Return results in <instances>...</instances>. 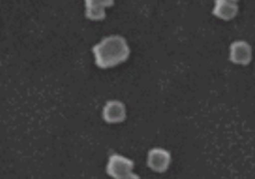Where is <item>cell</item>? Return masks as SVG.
I'll list each match as a JSON object with an SVG mask.
<instances>
[{"mask_svg":"<svg viewBox=\"0 0 255 179\" xmlns=\"http://www.w3.org/2000/svg\"><path fill=\"white\" fill-rule=\"evenodd\" d=\"M92 52L95 64L102 69H108L125 62L130 55L128 44L120 35L105 37L101 43L93 47Z\"/></svg>","mask_w":255,"mask_h":179,"instance_id":"6da1fadb","label":"cell"},{"mask_svg":"<svg viewBox=\"0 0 255 179\" xmlns=\"http://www.w3.org/2000/svg\"><path fill=\"white\" fill-rule=\"evenodd\" d=\"M133 168V161L124 156L114 154L109 159L107 165V173L115 179L138 178V176L132 172Z\"/></svg>","mask_w":255,"mask_h":179,"instance_id":"7a4b0ae2","label":"cell"},{"mask_svg":"<svg viewBox=\"0 0 255 179\" xmlns=\"http://www.w3.org/2000/svg\"><path fill=\"white\" fill-rule=\"evenodd\" d=\"M172 162V156L168 150L160 147H155L149 150L147 165L148 167L158 173L165 172Z\"/></svg>","mask_w":255,"mask_h":179,"instance_id":"3957f363","label":"cell"},{"mask_svg":"<svg viewBox=\"0 0 255 179\" xmlns=\"http://www.w3.org/2000/svg\"><path fill=\"white\" fill-rule=\"evenodd\" d=\"M252 59L251 46L245 40H237L231 45L230 60L238 65H248Z\"/></svg>","mask_w":255,"mask_h":179,"instance_id":"277c9868","label":"cell"},{"mask_svg":"<svg viewBox=\"0 0 255 179\" xmlns=\"http://www.w3.org/2000/svg\"><path fill=\"white\" fill-rule=\"evenodd\" d=\"M103 119L109 123L122 122L126 119V108L119 100H110L103 109Z\"/></svg>","mask_w":255,"mask_h":179,"instance_id":"5b68a950","label":"cell"},{"mask_svg":"<svg viewBox=\"0 0 255 179\" xmlns=\"http://www.w3.org/2000/svg\"><path fill=\"white\" fill-rule=\"evenodd\" d=\"M114 4V0H85L86 17L91 21H102L106 18V8Z\"/></svg>","mask_w":255,"mask_h":179,"instance_id":"8992f818","label":"cell"},{"mask_svg":"<svg viewBox=\"0 0 255 179\" xmlns=\"http://www.w3.org/2000/svg\"><path fill=\"white\" fill-rule=\"evenodd\" d=\"M238 10L237 2H233L231 0H215L213 15L221 20L230 21L237 16Z\"/></svg>","mask_w":255,"mask_h":179,"instance_id":"52a82bcc","label":"cell"},{"mask_svg":"<svg viewBox=\"0 0 255 179\" xmlns=\"http://www.w3.org/2000/svg\"><path fill=\"white\" fill-rule=\"evenodd\" d=\"M231 1H233V2H237V3H238L239 0H231Z\"/></svg>","mask_w":255,"mask_h":179,"instance_id":"ba28073f","label":"cell"}]
</instances>
